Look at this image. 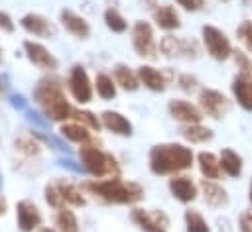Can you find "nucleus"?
Returning <instances> with one entry per match:
<instances>
[{
  "label": "nucleus",
  "instance_id": "obj_1",
  "mask_svg": "<svg viewBox=\"0 0 252 232\" xmlns=\"http://www.w3.org/2000/svg\"><path fill=\"white\" fill-rule=\"evenodd\" d=\"M81 187L106 204H136L144 199V187L136 181L120 179V175L85 181Z\"/></svg>",
  "mask_w": 252,
  "mask_h": 232
},
{
  "label": "nucleus",
  "instance_id": "obj_2",
  "mask_svg": "<svg viewBox=\"0 0 252 232\" xmlns=\"http://www.w3.org/2000/svg\"><path fill=\"white\" fill-rule=\"evenodd\" d=\"M197 155L193 149L185 144L167 142V144H156L148 153V167L154 175H177L181 171H187Z\"/></svg>",
  "mask_w": 252,
  "mask_h": 232
},
{
  "label": "nucleus",
  "instance_id": "obj_3",
  "mask_svg": "<svg viewBox=\"0 0 252 232\" xmlns=\"http://www.w3.org/2000/svg\"><path fill=\"white\" fill-rule=\"evenodd\" d=\"M33 102L43 110V114L55 122L71 120L73 106L69 104L63 85L55 77H43L33 87Z\"/></svg>",
  "mask_w": 252,
  "mask_h": 232
},
{
  "label": "nucleus",
  "instance_id": "obj_4",
  "mask_svg": "<svg viewBox=\"0 0 252 232\" xmlns=\"http://www.w3.org/2000/svg\"><path fill=\"white\" fill-rule=\"evenodd\" d=\"M79 161L87 169V173L93 179H106L120 175V165L116 157L108 151H104L98 144H83L79 145Z\"/></svg>",
  "mask_w": 252,
  "mask_h": 232
},
{
  "label": "nucleus",
  "instance_id": "obj_5",
  "mask_svg": "<svg viewBox=\"0 0 252 232\" xmlns=\"http://www.w3.org/2000/svg\"><path fill=\"white\" fill-rule=\"evenodd\" d=\"M43 199L55 210L65 208V206L79 208V206L87 204V197H85L83 187H79V185H75L63 177H55L43 187Z\"/></svg>",
  "mask_w": 252,
  "mask_h": 232
},
{
  "label": "nucleus",
  "instance_id": "obj_6",
  "mask_svg": "<svg viewBox=\"0 0 252 232\" xmlns=\"http://www.w3.org/2000/svg\"><path fill=\"white\" fill-rule=\"evenodd\" d=\"M201 39H203V47H205L207 55L213 57L215 61H226L234 53L230 37L220 28H217V26L205 24L201 28Z\"/></svg>",
  "mask_w": 252,
  "mask_h": 232
},
{
  "label": "nucleus",
  "instance_id": "obj_7",
  "mask_svg": "<svg viewBox=\"0 0 252 232\" xmlns=\"http://www.w3.org/2000/svg\"><path fill=\"white\" fill-rule=\"evenodd\" d=\"M130 39H132V47L136 51L138 57L144 59H158V51H159V43L156 41L154 35V26L146 20H136L132 29H130Z\"/></svg>",
  "mask_w": 252,
  "mask_h": 232
},
{
  "label": "nucleus",
  "instance_id": "obj_8",
  "mask_svg": "<svg viewBox=\"0 0 252 232\" xmlns=\"http://www.w3.org/2000/svg\"><path fill=\"white\" fill-rule=\"evenodd\" d=\"M67 90L69 94L73 96V100L77 104H87L93 100V94H94V83L91 81L87 69L79 63H75L71 69H69V75H67Z\"/></svg>",
  "mask_w": 252,
  "mask_h": 232
},
{
  "label": "nucleus",
  "instance_id": "obj_9",
  "mask_svg": "<svg viewBox=\"0 0 252 232\" xmlns=\"http://www.w3.org/2000/svg\"><path fill=\"white\" fill-rule=\"evenodd\" d=\"M159 51L169 59H197L201 55V47L197 41L177 35H163L159 39Z\"/></svg>",
  "mask_w": 252,
  "mask_h": 232
},
{
  "label": "nucleus",
  "instance_id": "obj_10",
  "mask_svg": "<svg viewBox=\"0 0 252 232\" xmlns=\"http://www.w3.org/2000/svg\"><path fill=\"white\" fill-rule=\"evenodd\" d=\"M197 104L203 110L205 116L213 118V120H220L226 116V112L230 110V100L224 92L217 90V88H201L199 96H197Z\"/></svg>",
  "mask_w": 252,
  "mask_h": 232
},
{
  "label": "nucleus",
  "instance_id": "obj_11",
  "mask_svg": "<svg viewBox=\"0 0 252 232\" xmlns=\"http://www.w3.org/2000/svg\"><path fill=\"white\" fill-rule=\"evenodd\" d=\"M130 220L142 230V232H169V218L159 208H138L134 206L130 210Z\"/></svg>",
  "mask_w": 252,
  "mask_h": 232
},
{
  "label": "nucleus",
  "instance_id": "obj_12",
  "mask_svg": "<svg viewBox=\"0 0 252 232\" xmlns=\"http://www.w3.org/2000/svg\"><path fill=\"white\" fill-rule=\"evenodd\" d=\"M22 47H24L26 59H28L33 67H37V69H41V71H55V69L59 67L57 57H55L43 43L33 41V39H26V41L22 43Z\"/></svg>",
  "mask_w": 252,
  "mask_h": 232
},
{
  "label": "nucleus",
  "instance_id": "obj_13",
  "mask_svg": "<svg viewBox=\"0 0 252 232\" xmlns=\"http://www.w3.org/2000/svg\"><path fill=\"white\" fill-rule=\"evenodd\" d=\"M43 216L37 208V204L30 199H22L16 203V224L20 232H35L41 228Z\"/></svg>",
  "mask_w": 252,
  "mask_h": 232
},
{
  "label": "nucleus",
  "instance_id": "obj_14",
  "mask_svg": "<svg viewBox=\"0 0 252 232\" xmlns=\"http://www.w3.org/2000/svg\"><path fill=\"white\" fill-rule=\"evenodd\" d=\"M20 28L33 35V37H41V39H49V37H55L57 33V28L55 24L45 18L43 14H37V12H28L20 18Z\"/></svg>",
  "mask_w": 252,
  "mask_h": 232
},
{
  "label": "nucleus",
  "instance_id": "obj_15",
  "mask_svg": "<svg viewBox=\"0 0 252 232\" xmlns=\"http://www.w3.org/2000/svg\"><path fill=\"white\" fill-rule=\"evenodd\" d=\"M167 112L169 116L179 122L181 126H187V124H199L203 122L205 114L203 110L199 108V104H193L191 100H183V98H173L167 102Z\"/></svg>",
  "mask_w": 252,
  "mask_h": 232
},
{
  "label": "nucleus",
  "instance_id": "obj_16",
  "mask_svg": "<svg viewBox=\"0 0 252 232\" xmlns=\"http://www.w3.org/2000/svg\"><path fill=\"white\" fill-rule=\"evenodd\" d=\"M167 187H169L171 197L175 201L183 203V204H189V203H193L199 197V185L191 177H187V175H179V173L171 175Z\"/></svg>",
  "mask_w": 252,
  "mask_h": 232
},
{
  "label": "nucleus",
  "instance_id": "obj_17",
  "mask_svg": "<svg viewBox=\"0 0 252 232\" xmlns=\"http://www.w3.org/2000/svg\"><path fill=\"white\" fill-rule=\"evenodd\" d=\"M59 22L65 28V31L71 33L73 37H77V39H89V35H91V24L81 14H77V12L69 10V8H63L59 12Z\"/></svg>",
  "mask_w": 252,
  "mask_h": 232
},
{
  "label": "nucleus",
  "instance_id": "obj_18",
  "mask_svg": "<svg viewBox=\"0 0 252 232\" xmlns=\"http://www.w3.org/2000/svg\"><path fill=\"white\" fill-rule=\"evenodd\" d=\"M199 191L203 195L205 204L211 206V208H222V206L228 204V193H226V189L219 181L203 179L199 183Z\"/></svg>",
  "mask_w": 252,
  "mask_h": 232
},
{
  "label": "nucleus",
  "instance_id": "obj_19",
  "mask_svg": "<svg viewBox=\"0 0 252 232\" xmlns=\"http://www.w3.org/2000/svg\"><path fill=\"white\" fill-rule=\"evenodd\" d=\"M138 79H140V85H144L148 90L152 92H163L169 85V79L163 71L152 67V65H140L138 69Z\"/></svg>",
  "mask_w": 252,
  "mask_h": 232
},
{
  "label": "nucleus",
  "instance_id": "obj_20",
  "mask_svg": "<svg viewBox=\"0 0 252 232\" xmlns=\"http://www.w3.org/2000/svg\"><path fill=\"white\" fill-rule=\"evenodd\" d=\"M100 124L104 130L116 134V136H122V138H128L132 136V122L122 114V112H116V110H102L100 112Z\"/></svg>",
  "mask_w": 252,
  "mask_h": 232
},
{
  "label": "nucleus",
  "instance_id": "obj_21",
  "mask_svg": "<svg viewBox=\"0 0 252 232\" xmlns=\"http://www.w3.org/2000/svg\"><path fill=\"white\" fill-rule=\"evenodd\" d=\"M152 16H154L156 26L163 31H175L181 28V16L171 4H158L152 10Z\"/></svg>",
  "mask_w": 252,
  "mask_h": 232
},
{
  "label": "nucleus",
  "instance_id": "obj_22",
  "mask_svg": "<svg viewBox=\"0 0 252 232\" xmlns=\"http://www.w3.org/2000/svg\"><path fill=\"white\" fill-rule=\"evenodd\" d=\"M230 90H232V96L238 102V106L246 112H252V77L238 73L232 79Z\"/></svg>",
  "mask_w": 252,
  "mask_h": 232
},
{
  "label": "nucleus",
  "instance_id": "obj_23",
  "mask_svg": "<svg viewBox=\"0 0 252 232\" xmlns=\"http://www.w3.org/2000/svg\"><path fill=\"white\" fill-rule=\"evenodd\" d=\"M59 134H61L65 140H69V142H73V144H79V145H83V144H93V142H94L93 130L87 128V126L81 124V122H75V120L61 122Z\"/></svg>",
  "mask_w": 252,
  "mask_h": 232
},
{
  "label": "nucleus",
  "instance_id": "obj_24",
  "mask_svg": "<svg viewBox=\"0 0 252 232\" xmlns=\"http://www.w3.org/2000/svg\"><path fill=\"white\" fill-rule=\"evenodd\" d=\"M112 79L126 92H134V90H138L142 87L140 85V79H138V71H134L126 63H116L112 67Z\"/></svg>",
  "mask_w": 252,
  "mask_h": 232
},
{
  "label": "nucleus",
  "instance_id": "obj_25",
  "mask_svg": "<svg viewBox=\"0 0 252 232\" xmlns=\"http://www.w3.org/2000/svg\"><path fill=\"white\" fill-rule=\"evenodd\" d=\"M197 165H199V171L203 175V179H220L222 175V169H220V161H219V155H215L213 151H199L197 153Z\"/></svg>",
  "mask_w": 252,
  "mask_h": 232
},
{
  "label": "nucleus",
  "instance_id": "obj_26",
  "mask_svg": "<svg viewBox=\"0 0 252 232\" xmlns=\"http://www.w3.org/2000/svg\"><path fill=\"white\" fill-rule=\"evenodd\" d=\"M219 161H220V169H222V173H224L226 177L236 179V177L242 175V167H244V163H242V157H240L234 149H230V147H222L220 153H219Z\"/></svg>",
  "mask_w": 252,
  "mask_h": 232
},
{
  "label": "nucleus",
  "instance_id": "obj_27",
  "mask_svg": "<svg viewBox=\"0 0 252 232\" xmlns=\"http://www.w3.org/2000/svg\"><path fill=\"white\" fill-rule=\"evenodd\" d=\"M181 138L187 142V144H207L213 140V130L209 126H203L201 122L199 124H187V126H181L179 130Z\"/></svg>",
  "mask_w": 252,
  "mask_h": 232
},
{
  "label": "nucleus",
  "instance_id": "obj_28",
  "mask_svg": "<svg viewBox=\"0 0 252 232\" xmlns=\"http://www.w3.org/2000/svg\"><path fill=\"white\" fill-rule=\"evenodd\" d=\"M53 224L57 232H79V218L71 210V206L59 208L53 216Z\"/></svg>",
  "mask_w": 252,
  "mask_h": 232
},
{
  "label": "nucleus",
  "instance_id": "obj_29",
  "mask_svg": "<svg viewBox=\"0 0 252 232\" xmlns=\"http://www.w3.org/2000/svg\"><path fill=\"white\" fill-rule=\"evenodd\" d=\"M116 90H118V85L114 83L112 75L108 73H98L94 77V92L98 98L102 100H112L116 96Z\"/></svg>",
  "mask_w": 252,
  "mask_h": 232
},
{
  "label": "nucleus",
  "instance_id": "obj_30",
  "mask_svg": "<svg viewBox=\"0 0 252 232\" xmlns=\"http://www.w3.org/2000/svg\"><path fill=\"white\" fill-rule=\"evenodd\" d=\"M183 220H185V230L187 232H211V226H209L207 218L195 208H187L183 212Z\"/></svg>",
  "mask_w": 252,
  "mask_h": 232
},
{
  "label": "nucleus",
  "instance_id": "obj_31",
  "mask_svg": "<svg viewBox=\"0 0 252 232\" xmlns=\"http://www.w3.org/2000/svg\"><path fill=\"white\" fill-rule=\"evenodd\" d=\"M102 20H104V26H106L112 33H124V31L128 29L126 18H124L116 8H106L104 14H102Z\"/></svg>",
  "mask_w": 252,
  "mask_h": 232
},
{
  "label": "nucleus",
  "instance_id": "obj_32",
  "mask_svg": "<svg viewBox=\"0 0 252 232\" xmlns=\"http://www.w3.org/2000/svg\"><path fill=\"white\" fill-rule=\"evenodd\" d=\"M14 147H16V151H20V153H24V155H28V157L39 155L41 149H43L41 144L35 140V136H30V134L16 138V140H14Z\"/></svg>",
  "mask_w": 252,
  "mask_h": 232
},
{
  "label": "nucleus",
  "instance_id": "obj_33",
  "mask_svg": "<svg viewBox=\"0 0 252 232\" xmlns=\"http://www.w3.org/2000/svg\"><path fill=\"white\" fill-rule=\"evenodd\" d=\"M71 120H75V122H81V124H85L87 128H91L93 132H98L100 128H102V124H100V116H96V114H93L91 110H79V108H73V114H71Z\"/></svg>",
  "mask_w": 252,
  "mask_h": 232
},
{
  "label": "nucleus",
  "instance_id": "obj_34",
  "mask_svg": "<svg viewBox=\"0 0 252 232\" xmlns=\"http://www.w3.org/2000/svg\"><path fill=\"white\" fill-rule=\"evenodd\" d=\"M238 69V73L242 75H250L252 77V55L248 51H242V49H234L232 57H230Z\"/></svg>",
  "mask_w": 252,
  "mask_h": 232
},
{
  "label": "nucleus",
  "instance_id": "obj_35",
  "mask_svg": "<svg viewBox=\"0 0 252 232\" xmlns=\"http://www.w3.org/2000/svg\"><path fill=\"white\" fill-rule=\"evenodd\" d=\"M236 37L244 45V49L252 55V20H244L236 28Z\"/></svg>",
  "mask_w": 252,
  "mask_h": 232
},
{
  "label": "nucleus",
  "instance_id": "obj_36",
  "mask_svg": "<svg viewBox=\"0 0 252 232\" xmlns=\"http://www.w3.org/2000/svg\"><path fill=\"white\" fill-rule=\"evenodd\" d=\"M177 87L183 92H195L199 88V79L191 73H181V75H177Z\"/></svg>",
  "mask_w": 252,
  "mask_h": 232
},
{
  "label": "nucleus",
  "instance_id": "obj_37",
  "mask_svg": "<svg viewBox=\"0 0 252 232\" xmlns=\"http://www.w3.org/2000/svg\"><path fill=\"white\" fill-rule=\"evenodd\" d=\"M238 230L240 232H252V208H246L238 216Z\"/></svg>",
  "mask_w": 252,
  "mask_h": 232
},
{
  "label": "nucleus",
  "instance_id": "obj_38",
  "mask_svg": "<svg viewBox=\"0 0 252 232\" xmlns=\"http://www.w3.org/2000/svg\"><path fill=\"white\" fill-rule=\"evenodd\" d=\"M173 2L187 12H199L205 8V0H173Z\"/></svg>",
  "mask_w": 252,
  "mask_h": 232
},
{
  "label": "nucleus",
  "instance_id": "obj_39",
  "mask_svg": "<svg viewBox=\"0 0 252 232\" xmlns=\"http://www.w3.org/2000/svg\"><path fill=\"white\" fill-rule=\"evenodd\" d=\"M14 29H16V24H14V20L10 18V14H6V12L0 10V31L12 33Z\"/></svg>",
  "mask_w": 252,
  "mask_h": 232
},
{
  "label": "nucleus",
  "instance_id": "obj_40",
  "mask_svg": "<svg viewBox=\"0 0 252 232\" xmlns=\"http://www.w3.org/2000/svg\"><path fill=\"white\" fill-rule=\"evenodd\" d=\"M35 232H57L55 228H51V226H41V228H37Z\"/></svg>",
  "mask_w": 252,
  "mask_h": 232
},
{
  "label": "nucleus",
  "instance_id": "obj_41",
  "mask_svg": "<svg viewBox=\"0 0 252 232\" xmlns=\"http://www.w3.org/2000/svg\"><path fill=\"white\" fill-rule=\"evenodd\" d=\"M6 208H8V206H6V201H2V199H0V216H4V214H6Z\"/></svg>",
  "mask_w": 252,
  "mask_h": 232
},
{
  "label": "nucleus",
  "instance_id": "obj_42",
  "mask_svg": "<svg viewBox=\"0 0 252 232\" xmlns=\"http://www.w3.org/2000/svg\"><path fill=\"white\" fill-rule=\"evenodd\" d=\"M248 201L252 204V179H250V185H248Z\"/></svg>",
  "mask_w": 252,
  "mask_h": 232
},
{
  "label": "nucleus",
  "instance_id": "obj_43",
  "mask_svg": "<svg viewBox=\"0 0 252 232\" xmlns=\"http://www.w3.org/2000/svg\"><path fill=\"white\" fill-rule=\"evenodd\" d=\"M4 92V85H2V81H0V94Z\"/></svg>",
  "mask_w": 252,
  "mask_h": 232
},
{
  "label": "nucleus",
  "instance_id": "obj_44",
  "mask_svg": "<svg viewBox=\"0 0 252 232\" xmlns=\"http://www.w3.org/2000/svg\"><path fill=\"white\" fill-rule=\"evenodd\" d=\"M0 65H2V49H0Z\"/></svg>",
  "mask_w": 252,
  "mask_h": 232
},
{
  "label": "nucleus",
  "instance_id": "obj_45",
  "mask_svg": "<svg viewBox=\"0 0 252 232\" xmlns=\"http://www.w3.org/2000/svg\"><path fill=\"white\" fill-rule=\"evenodd\" d=\"M222 2H228V0H222Z\"/></svg>",
  "mask_w": 252,
  "mask_h": 232
}]
</instances>
